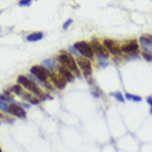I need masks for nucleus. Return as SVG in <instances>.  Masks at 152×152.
Returning a JSON list of instances; mask_svg holds the SVG:
<instances>
[{
    "label": "nucleus",
    "instance_id": "2eb2a0df",
    "mask_svg": "<svg viewBox=\"0 0 152 152\" xmlns=\"http://www.w3.org/2000/svg\"><path fill=\"white\" fill-rule=\"evenodd\" d=\"M124 98L127 99V100H130V101H133V102H141L142 101V98L140 97V96H137V94H132V93H126L124 94Z\"/></svg>",
    "mask_w": 152,
    "mask_h": 152
},
{
    "label": "nucleus",
    "instance_id": "f03ea898",
    "mask_svg": "<svg viewBox=\"0 0 152 152\" xmlns=\"http://www.w3.org/2000/svg\"><path fill=\"white\" fill-rule=\"evenodd\" d=\"M17 82L18 85L22 86V87H25L28 91H30L31 93H34V94H36L37 97L39 98V99H41L42 98V96L45 94V93L39 89V87L36 83H34V81L31 80V79H29L28 77L26 76H19L17 78Z\"/></svg>",
    "mask_w": 152,
    "mask_h": 152
},
{
    "label": "nucleus",
    "instance_id": "ddd939ff",
    "mask_svg": "<svg viewBox=\"0 0 152 152\" xmlns=\"http://www.w3.org/2000/svg\"><path fill=\"white\" fill-rule=\"evenodd\" d=\"M43 38V32H34V34H28L26 39H27V41H29V42H34V41H39V40H41Z\"/></svg>",
    "mask_w": 152,
    "mask_h": 152
},
{
    "label": "nucleus",
    "instance_id": "b1692460",
    "mask_svg": "<svg viewBox=\"0 0 152 152\" xmlns=\"http://www.w3.org/2000/svg\"><path fill=\"white\" fill-rule=\"evenodd\" d=\"M147 103L150 106V114H152V97L147 98Z\"/></svg>",
    "mask_w": 152,
    "mask_h": 152
},
{
    "label": "nucleus",
    "instance_id": "dca6fc26",
    "mask_svg": "<svg viewBox=\"0 0 152 152\" xmlns=\"http://www.w3.org/2000/svg\"><path fill=\"white\" fill-rule=\"evenodd\" d=\"M11 91H12L13 93H16L17 96H20V97H21L22 94L25 93V91H23V89H22V87H21L20 85L13 86L12 88H11Z\"/></svg>",
    "mask_w": 152,
    "mask_h": 152
},
{
    "label": "nucleus",
    "instance_id": "cd10ccee",
    "mask_svg": "<svg viewBox=\"0 0 152 152\" xmlns=\"http://www.w3.org/2000/svg\"><path fill=\"white\" fill-rule=\"evenodd\" d=\"M0 31H1V27H0Z\"/></svg>",
    "mask_w": 152,
    "mask_h": 152
},
{
    "label": "nucleus",
    "instance_id": "4468645a",
    "mask_svg": "<svg viewBox=\"0 0 152 152\" xmlns=\"http://www.w3.org/2000/svg\"><path fill=\"white\" fill-rule=\"evenodd\" d=\"M42 66L45 68H47L49 71H52L56 68V62H55V60H52V59H46L42 61Z\"/></svg>",
    "mask_w": 152,
    "mask_h": 152
},
{
    "label": "nucleus",
    "instance_id": "f3484780",
    "mask_svg": "<svg viewBox=\"0 0 152 152\" xmlns=\"http://www.w3.org/2000/svg\"><path fill=\"white\" fill-rule=\"evenodd\" d=\"M111 97H113L115 100H118L119 102H124V96L120 91H117V92H111L110 93Z\"/></svg>",
    "mask_w": 152,
    "mask_h": 152
},
{
    "label": "nucleus",
    "instance_id": "f8f14e48",
    "mask_svg": "<svg viewBox=\"0 0 152 152\" xmlns=\"http://www.w3.org/2000/svg\"><path fill=\"white\" fill-rule=\"evenodd\" d=\"M139 45L144 52H148V53L152 55V42L144 37V34H142L139 38Z\"/></svg>",
    "mask_w": 152,
    "mask_h": 152
},
{
    "label": "nucleus",
    "instance_id": "aec40b11",
    "mask_svg": "<svg viewBox=\"0 0 152 152\" xmlns=\"http://www.w3.org/2000/svg\"><path fill=\"white\" fill-rule=\"evenodd\" d=\"M8 109H9V106L7 104V102L2 101V100L0 99V110H2L4 112H8Z\"/></svg>",
    "mask_w": 152,
    "mask_h": 152
},
{
    "label": "nucleus",
    "instance_id": "9d476101",
    "mask_svg": "<svg viewBox=\"0 0 152 152\" xmlns=\"http://www.w3.org/2000/svg\"><path fill=\"white\" fill-rule=\"evenodd\" d=\"M50 78H51L52 83L55 85V87L57 89L62 90V89L66 88V86H67V81L64 80V77H61L59 73H51Z\"/></svg>",
    "mask_w": 152,
    "mask_h": 152
},
{
    "label": "nucleus",
    "instance_id": "a211bd4d",
    "mask_svg": "<svg viewBox=\"0 0 152 152\" xmlns=\"http://www.w3.org/2000/svg\"><path fill=\"white\" fill-rule=\"evenodd\" d=\"M141 56H142V58H143L145 61H148V62H152V55H150V53H148V52L142 51Z\"/></svg>",
    "mask_w": 152,
    "mask_h": 152
},
{
    "label": "nucleus",
    "instance_id": "7ed1b4c3",
    "mask_svg": "<svg viewBox=\"0 0 152 152\" xmlns=\"http://www.w3.org/2000/svg\"><path fill=\"white\" fill-rule=\"evenodd\" d=\"M73 47L76 48L78 52L80 53L83 58H87V59L91 60L93 59L94 57V51H93V48L91 46V43L87 42V41H78L73 45Z\"/></svg>",
    "mask_w": 152,
    "mask_h": 152
},
{
    "label": "nucleus",
    "instance_id": "20e7f679",
    "mask_svg": "<svg viewBox=\"0 0 152 152\" xmlns=\"http://www.w3.org/2000/svg\"><path fill=\"white\" fill-rule=\"evenodd\" d=\"M140 50V45L135 39H130L126 42L121 45V51L123 55L131 56L133 57L134 55H138Z\"/></svg>",
    "mask_w": 152,
    "mask_h": 152
},
{
    "label": "nucleus",
    "instance_id": "4be33fe9",
    "mask_svg": "<svg viewBox=\"0 0 152 152\" xmlns=\"http://www.w3.org/2000/svg\"><path fill=\"white\" fill-rule=\"evenodd\" d=\"M68 52H69L70 55H77V56L80 55V53L78 52V50H77V49L73 46H72V47H69V49H68Z\"/></svg>",
    "mask_w": 152,
    "mask_h": 152
},
{
    "label": "nucleus",
    "instance_id": "423d86ee",
    "mask_svg": "<svg viewBox=\"0 0 152 152\" xmlns=\"http://www.w3.org/2000/svg\"><path fill=\"white\" fill-rule=\"evenodd\" d=\"M102 45L106 47L110 55L114 56V57H121L123 55L121 51V45H119L117 41H114L112 39H104L102 41Z\"/></svg>",
    "mask_w": 152,
    "mask_h": 152
},
{
    "label": "nucleus",
    "instance_id": "1a4fd4ad",
    "mask_svg": "<svg viewBox=\"0 0 152 152\" xmlns=\"http://www.w3.org/2000/svg\"><path fill=\"white\" fill-rule=\"evenodd\" d=\"M8 112L10 114H12V115H15V117H18V118L21 119H26V117H27V113L23 110V108L20 107L19 104H16V103H11L9 106Z\"/></svg>",
    "mask_w": 152,
    "mask_h": 152
},
{
    "label": "nucleus",
    "instance_id": "412c9836",
    "mask_svg": "<svg viewBox=\"0 0 152 152\" xmlns=\"http://www.w3.org/2000/svg\"><path fill=\"white\" fill-rule=\"evenodd\" d=\"M31 2H32V0H19L18 4L20 7H28V6L31 4Z\"/></svg>",
    "mask_w": 152,
    "mask_h": 152
},
{
    "label": "nucleus",
    "instance_id": "6ab92c4d",
    "mask_svg": "<svg viewBox=\"0 0 152 152\" xmlns=\"http://www.w3.org/2000/svg\"><path fill=\"white\" fill-rule=\"evenodd\" d=\"M98 60V64L101 66V67H107L109 64V60L107 59H102V58H97Z\"/></svg>",
    "mask_w": 152,
    "mask_h": 152
},
{
    "label": "nucleus",
    "instance_id": "c85d7f7f",
    "mask_svg": "<svg viewBox=\"0 0 152 152\" xmlns=\"http://www.w3.org/2000/svg\"><path fill=\"white\" fill-rule=\"evenodd\" d=\"M0 13H1V11H0Z\"/></svg>",
    "mask_w": 152,
    "mask_h": 152
},
{
    "label": "nucleus",
    "instance_id": "bb28decb",
    "mask_svg": "<svg viewBox=\"0 0 152 152\" xmlns=\"http://www.w3.org/2000/svg\"><path fill=\"white\" fill-rule=\"evenodd\" d=\"M0 152H2V150H1V148H0Z\"/></svg>",
    "mask_w": 152,
    "mask_h": 152
},
{
    "label": "nucleus",
    "instance_id": "9b49d317",
    "mask_svg": "<svg viewBox=\"0 0 152 152\" xmlns=\"http://www.w3.org/2000/svg\"><path fill=\"white\" fill-rule=\"evenodd\" d=\"M58 73L61 77H64V80L67 82H72L75 80V73L71 70H69L68 68L64 67V66H59L58 67Z\"/></svg>",
    "mask_w": 152,
    "mask_h": 152
},
{
    "label": "nucleus",
    "instance_id": "6e6552de",
    "mask_svg": "<svg viewBox=\"0 0 152 152\" xmlns=\"http://www.w3.org/2000/svg\"><path fill=\"white\" fill-rule=\"evenodd\" d=\"M77 64H78V67L82 71L86 78L91 77V75H92V64H91L90 60L87 59V58H78Z\"/></svg>",
    "mask_w": 152,
    "mask_h": 152
},
{
    "label": "nucleus",
    "instance_id": "f257e3e1",
    "mask_svg": "<svg viewBox=\"0 0 152 152\" xmlns=\"http://www.w3.org/2000/svg\"><path fill=\"white\" fill-rule=\"evenodd\" d=\"M57 60L59 61L61 66H64L66 68H68L69 70H71L78 78H81L80 71H79V67L77 64V60L73 58V56L70 55L68 51L61 50L59 52V55L57 57Z\"/></svg>",
    "mask_w": 152,
    "mask_h": 152
},
{
    "label": "nucleus",
    "instance_id": "0eeeda50",
    "mask_svg": "<svg viewBox=\"0 0 152 152\" xmlns=\"http://www.w3.org/2000/svg\"><path fill=\"white\" fill-rule=\"evenodd\" d=\"M91 46L93 48V51H94V55H97V58H102V59H107L109 60L110 53L108 52V50L106 49V47L103 46L102 43H100L97 39H92L91 41Z\"/></svg>",
    "mask_w": 152,
    "mask_h": 152
},
{
    "label": "nucleus",
    "instance_id": "39448f33",
    "mask_svg": "<svg viewBox=\"0 0 152 152\" xmlns=\"http://www.w3.org/2000/svg\"><path fill=\"white\" fill-rule=\"evenodd\" d=\"M30 72L31 75L38 79L40 82H45V81L48 80V78H50L51 76V71H49L47 68H45L43 66H34L30 69Z\"/></svg>",
    "mask_w": 152,
    "mask_h": 152
},
{
    "label": "nucleus",
    "instance_id": "a878e982",
    "mask_svg": "<svg viewBox=\"0 0 152 152\" xmlns=\"http://www.w3.org/2000/svg\"><path fill=\"white\" fill-rule=\"evenodd\" d=\"M144 37H145V38L148 39L149 41H151L152 42V34H144Z\"/></svg>",
    "mask_w": 152,
    "mask_h": 152
},
{
    "label": "nucleus",
    "instance_id": "393cba45",
    "mask_svg": "<svg viewBox=\"0 0 152 152\" xmlns=\"http://www.w3.org/2000/svg\"><path fill=\"white\" fill-rule=\"evenodd\" d=\"M19 106H20V107H23L25 109H29V108H30V104H29V103H19Z\"/></svg>",
    "mask_w": 152,
    "mask_h": 152
},
{
    "label": "nucleus",
    "instance_id": "5701e85b",
    "mask_svg": "<svg viewBox=\"0 0 152 152\" xmlns=\"http://www.w3.org/2000/svg\"><path fill=\"white\" fill-rule=\"evenodd\" d=\"M70 25H72V19H68L67 21L64 22V26H62V29L64 30H67L69 27H70Z\"/></svg>",
    "mask_w": 152,
    "mask_h": 152
}]
</instances>
